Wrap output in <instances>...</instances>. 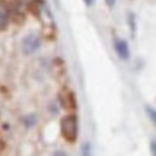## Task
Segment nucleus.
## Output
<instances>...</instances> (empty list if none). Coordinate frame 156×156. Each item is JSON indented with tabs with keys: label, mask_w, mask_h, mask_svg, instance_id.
Returning <instances> with one entry per match:
<instances>
[{
	"label": "nucleus",
	"mask_w": 156,
	"mask_h": 156,
	"mask_svg": "<svg viewBox=\"0 0 156 156\" xmlns=\"http://www.w3.org/2000/svg\"><path fill=\"white\" fill-rule=\"evenodd\" d=\"M62 135L67 142H75L77 139V118L75 115H69L62 119Z\"/></svg>",
	"instance_id": "1"
},
{
	"label": "nucleus",
	"mask_w": 156,
	"mask_h": 156,
	"mask_svg": "<svg viewBox=\"0 0 156 156\" xmlns=\"http://www.w3.org/2000/svg\"><path fill=\"white\" fill-rule=\"evenodd\" d=\"M39 48H40V39H39L37 34H34V33L27 34L23 39V42H22V49H23V52L26 55H30V53L36 52Z\"/></svg>",
	"instance_id": "2"
},
{
	"label": "nucleus",
	"mask_w": 156,
	"mask_h": 156,
	"mask_svg": "<svg viewBox=\"0 0 156 156\" xmlns=\"http://www.w3.org/2000/svg\"><path fill=\"white\" fill-rule=\"evenodd\" d=\"M115 50H116V53H118V56L120 57V59H123V60H128L129 59V55H130V52H129V44L126 40H123V39H115Z\"/></svg>",
	"instance_id": "3"
},
{
	"label": "nucleus",
	"mask_w": 156,
	"mask_h": 156,
	"mask_svg": "<svg viewBox=\"0 0 156 156\" xmlns=\"http://www.w3.org/2000/svg\"><path fill=\"white\" fill-rule=\"evenodd\" d=\"M9 17H10L9 7L5 3V0H0V30H5L7 27Z\"/></svg>",
	"instance_id": "4"
},
{
	"label": "nucleus",
	"mask_w": 156,
	"mask_h": 156,
	"mask_svg": "<svg viewBox=\"0 0 156 156\" xmlns=\"http://www.w3.org/2000/svg\"><path fill=\"white\" fill-rule=\"evenodd\" d=\"M146 113H147V116H149V119L156 125V110L155 109L151 108V106H146Z\"/></svg>",
	"instance_id": "5"
},
{
	"label": "nucleus",
	"mask_w": 156,
	"mask_h": 156,
	"mask_svg": "<svg viewBox=\"0 0 156 156\" xmlns=\"http://www.w3.org/2000/svg\"><path fill=\"white\" fill-rule=\"evenodd\" d=\"M82 155L83 156H90V145L89 143L83 145V147H82Z\"/></svg>",
	"instance_id": "6"
},
{
	"label": "nucleus",
	"mask_w": 156,
	"mask_h": 156,
	"mask_svg": "<svg viewBox=\"0 0 156 156\" xmlns=\"http://www.w3.org/2000/svg\"><path fill=\"white\" fill-rule=\"evenodd\" d=\"M129 24H130V30H132V33H135V30H136V26H135V16L133 14H129Z\"/></svg>",
	"instance_id": "7"
},
{
	"label": "nucleus",
	"mask_w": 156,
	"mask_h": 156,
	"mask_svg": "<svg viewBox=\"0 0 156 156\" xmlns=\"http://www.w3.org/2000/svg\"><path fill=\"white\" fill-rule=\"evenodd\" d=\"M151 155L152 156H156V140H151Z\"/></svg>",
	"instance_id": "8"
},
{
	"label": "nucleus",
	"mask_w": 156,
	"mask_h": 156,
	"mask_svg": "<svg viewBox=\"0 0 156 156\" xmlns=\"http://www.w3.org/2000/svg\"><path fill=\"white\" fill-rule=\"evenodd\" d=\"M106 5H108L109 7H113V6L116 5V0H106Z\"/></svg>",
	"instance_id": "9"
},
{
	"label": "nucleus",
	"mask_w": 156,
	"mask_h": 156,
	"mask_svg": "<svg viewBox=\"0 0 156 156\" xmlns=\"http://www.w3.org/2000/svg\"><path fill=\"white\" fill-rule=\"evenodd\" d=\"M85 3H86L87 6H92L93 3H95V0H85Z\"/></svg>",
	"instance_id": "10"
},
{
	"label": "nucleus",
	"mask_w": 156,
	"mask_h": 156,
	"mask_svg": "<svg viewBox=\"0 0 156 156\" xmlns=\"http://www.w3.org/2000/svg\"><path fill=\"white\" fill-rule=\"evenodd\" d=\"M55 156H65V153H56Z\"/></svg>",
	"instance_id": "11"
}]
</instances>
